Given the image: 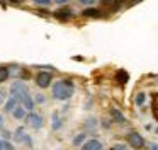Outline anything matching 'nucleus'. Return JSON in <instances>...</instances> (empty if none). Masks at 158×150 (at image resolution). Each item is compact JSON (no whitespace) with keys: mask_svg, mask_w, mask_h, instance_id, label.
Returning a JSON list of instances; mask_svg holds the SVG:
<instances>
[{"mask_svg":"<svg viewBox=\"0 0 158 150\" xmlns=\"http://www.w3.org/2000/svg\"><path fill=\"white\" fill-rule=\"evenodd\" d=\"M109 150H129V147L124 145V143H114Z\"/></svg>","mask_w":158,"mask_h":150,"instance_id":"23","label":"nucleus"},{"mask_svg":"<svg viewBox=\"0 0 158 150\" xmlns=\"http://www.w3.org/2000/svg\"><path fill=\"white\" fill-rule=\"evenodd\" d=\"M82 15L89 17V19H99V17H102V10L95 9V7H87V9L82 10Z\"/></svg>","mask_w":158,"mask_h":150,"instance_id":"10","label":"nucleus"},{"mask_svg":"<svg viewBox=\"0 0 158 150\" xmlns=\"http://www.w3.org/2000/svg\"><path fill=\"white\" fill-rule=\"evenodd\" d=\"M85 142H87V133H85V131H80V133H77V135L73 136L72 145H73V147H82Z\"/></svg>","mask_w":158,"mask_h":150,"instance_id":"14","label":"nucleus"},{"mask_svg":"<svg viewBox=\"0 0 158 150\" xmlns=\"http://www.w3.org/2000/svg\"><path fill=\"white\" fill-rule=\"evenodd\" d=\"M4 121H5V119H4V114L0 113V126H4Z\"/></svg>","mask_w":158,"mask_h":150,"instance_id":"30","label":"nucleus"},{"mask_svg":"<svg viewBox=\"0 0 158 150\" xmlns=\"http://www.w3.org/2000/svg\"><path fill=\"white\" fill-rule=\"evenodd\" d=\"M146 150H158V143H153V142H150L148 143L146 142V147H144Z\"/></svg>","mask_w":158,"mask_h":150,"instance_id":"26","label":"nucleus"},{"mask_svg":"<svg viewBox=\"0 0 158 150\" xmlns=\"http://www.w3.org/2000/svg\"><path fill=\"white\" fill-rule=\"evenodd\" d=\"M116 78H117L119 84H126V82H127V72L126 70H119V72H117V75H116Z\"/></svg>","mask_w":158,"mask_h":150,"instance_id":"19","label":"nucleus"},{"mask_svg":"<svg viewBox=\"0 0 158 150\" xmlns=\"http://www.w3.org/2000/svg\"><path fill=\"white\" fill-rule=\"evenodd\" d=\"M78 3H82V5H85V7H92L94 3L97 2V0H77Z\"/></svg>","mask_w":158,"mask_h":150,"instance_id":"25","label":"nucleus"},{"mask_svg":"<svg viewBox=\"0 0 158 150\" xmlns=\"http://www.w3.org/2000/svg\"><path fill=\"white\" fill-rule=\"evenodd\" d=\"M22 2H24V0H10V3H14V5H21Z\"/></svg>","mask_w":158,"mask_h":150,"instance_id":"29","label":"nucleus"},{"mask_svg":"<svg viewBox=\"0 0 158 150\" xmlns=\"http://www.w3.org/2000/svg\"><path fill=\"white\" fill-rule=\"evenodd\" d=\"M10 114H12V118H14V119H17V121H22V119H26V116H27V111H26V109L22 108L21 104H19L17 108H15L14 111L10 113Z\"/></svg>","mask_w":158,"mask_h":150,"instance_id":"13","label":"nucleus"},{"mask_svg":"<svg viewBox=\"0 0 158 150\" xmlns=\"http://www.w3.org/2000/svg\"><path fill=\"white\" fill-rule=\"evenodd\" d=\"M155 133H156V135H158V126H156V128H155Z\"/></svg>","mask_w":158,"mask_h":150,"instance_id":"31","label":"nucleus"},{"mask_svg":"<svg viewBox=\"0 0 158 150\" xmlns=\"http://www.w3.org/2000/svg\"><path fill=\"white\" fill-rule=\"evenodd\" d=\"M24 143H26V145H27V147H32V138H31V136L27 135V136H26V142H24Z\"/></svg>","mask_w":158,"mask_h":150,"instance_id":"27","label":"nucleus"},{"mask_svg":"<svg viewBox=\"0 0 158 150\" xmlns=\"http://www.w3.org/2000/svg\"><path fill=\"white\" fill-rule=\"evenodd\" d=\"M110 119H112L114 123H117V125H124V123H126V116H124L123 111L117 109V108L110 109Z\"/></svg>","mask_w":158,"mask_h":150,"instance_id":"11","label":"nucleus"},{"mask_svg":"<svg viewBox=\"0 0 158 150\" xmlns=\"http://www.w3.org/2000/svg\"><path fill=\"white\" fill-rule=\"evenodd\" d=\"M51 128H53V131H60L63 128V118L60 114V111H55L51 114Z\"/></svg>","mask_w":158,"mask_h":150,"instance_id":"8","label":"nucleus"},{"mask_svg":"<svg viewBox=\"0 0 158 150\" xmlns=\"http://www.w3.org/2000/svg\"><path fill=\"white\" fill-rule=\"evenodd\" d=\"M5 101H7V90L5 89H0V106L5 104Z\"/></svg>","mask_w":158,"mask_h":150,"instance_id":"24","label":"nucleus"},{"mask_svg":"<svg viewBox=\"0 0 158 150\" xmlns=\"http://www.w3.org/2000/svg\"><path fill=\"white\" fill-rule=\"evenodd\" d=\"M97 126H99V121H97L95 116H87L83 119V131L89 133V131H95Z\"/></svg>","mask_w":158,"mask_h":150,"instance_id":"7","label":"nucleus"},{"mask_svg":"<svg viewBox=\"0 0 158 150\" xmlns=\"http://www.w3.org/2000/svg\"><path fill=\"white\" fill-rule=\"evenodd\" d=\"M146 101H148V94L146 92H138L136 95H134V104L138 106V108H144V104H146Z\"/></svg>","mask_w":158,"mask_h":150,"instance_id":"15","label":"nucleus"},{"mask_svg":"<svg viewBox=\"0 0 158 150\" xmlns=\"http://www.w3.org/2000/svg\"><path fill=\"white\" fill-rule=\"evenodd\" d=\"M26 123H27V126L32 128V130H41L44 119H43V116L39 114V113L32 111V113H27V116H26Z\"/></svg>","mask_w":158,"mask_h":150,"instance_id":"4","label":"nucleus"},{"mask_svg":"<svg viewBox=\"0 0 158 150\" xmlns=\"http://www.w3.org/2000/svg\"><path fill=\"white\" fill-rule=\"evenodd\" d=\"M75 94V84L70 78H58L51 84V95L56 101H70Z\"/></svg>","mask_w":158,"mask_h":150,"instance_id":"2","label":"nucleus"},{"mask_svg":"<svg viewBox=\"0 0 158 150\" xmlns=\"http://www.w3.org/2000/svg\"><path fill=\"white\" fill-rule=\"evenodd\" d=\"M26 136H27V133H26V128L24 126H17L14 131V140L15 143H24L26 142Z\"/></svg>","mask_w":158,"mask_h":150,"instance_id":"12","label":"nucleus"},{"mask_svg":"<svg viewBox=\"0 0 158 150\" xmlns=\"http://www.w3.org/2000/svg\"><path fill=\"white\" fill-rule=\"evenodd\" d=\"M17 106H19V101H17L15 97H12V95H10V97H7V101H5V104H4V111L12 113L15 108H17Z\"/></svg>","mask_w":158,"mask_h":150,"instance_id":"16","label":"nucleus"},{"mask_svg":"<svg viewBox=\"0 0 158 150\" xmlns=\"http://www.w3.org/2000/svg\"><path fill=\"white\" fill-rule=\"evenodd\" d=\"M0 150H14V145H12L9 140L0 138Z\"/></svg>","mask_w":158,"mask_h":150,"instance_id":"20","label":"nucleus"},{"mask_svg":"<svg viewBox=\"0 0 158 150\" xmlns=\"http://www.w3.org/2000/svg\"><path fill=\"white\" fill-rule=\"evenodd\" d=\"M126 140H127V147H131L133 150H143L146 147V140L143 138L139 131L136 130H131L129 133L126 135Z\"/></svg>","mask_w":158,"mask_h":150,"instance_id":"3","label":"nucleus"},{"mask_svg":"<svg viewBox=\"0 0 158 150\" xmlns=\"http://www.w3.org/2000/svg\"><path fill=\"white\" fill-rule=\"evenodd\" d=\"M9 77H10V68L9 67H0V84L5 80H9Z\"/></svg>","mask_w":158,"mask_h":150,"instance_id":"17","label":"nucleus"},{"mask_svg":"<svg viewBox=\"0 0 158 150\" xmlns=\"http://www.w3.org/2000/svg\"><path fill=\"white\" fill-rule=\"evenodd\" d=\"M32 99H34V104H44L46 102L44 94H36V95H32Z\"/></svg>","mask_w":158,"mask_h":150,"instance_id":"21","label":"nucleus"},{"mask_svg":"<svg viewBox=\"0 0 158 150\" xmlns=\"http://www.w3.org/2000/svg\"><path fill=\"white\" fill-rule=\"evenodd\" d=\"M80 150H104V143L99 138H89L80 147Z\"/></svg>","mask_w":158,"mask_h":150,"instance_id":"6","label":"nucleus"},{"mask_svg":"<svg viewBox=\"0 0 158 150\" xmlns=\"http://www.w3.org/2000/svg\"><path fill=\"white\" fill-rule=\"evenodd\" d=\"M151 109H153V116L158 121V94L153 95V102H151Z\"/></svg>","mask_w":158,"mask_h":150,"instance_id":"18","label":"nucleus"},{"mask_svg":"<svg viewBox=\"0 0 158 150\" xmlns=\"http://www.w3.org/2000/svg\"><path fill=\"white\" fill-rule=\"evenodd\" d=\"M55 17L60 20H68L70 17H73V10L70 7H61V9H58L55 12Z\"/></svg>","mask_w":158,"mask_h":150,"instance_id":"9","label":"nucleus"},{"mask_svg":"<svg viewBox=\"0 0 158 150\" xmlns=\"http://www.w3.org/2000/svg\"><path fill=\"white\" fill-rule=\"evenodd\" d=\"M55 3H58V5H66V3L70 2V0H53Z\"/></svg>","mask_w":158,"mask_h":150,"instance_id":"28","label":"nucleus"},{"mask_svg":"<svg viewBox=\"0 0 158 150\" xmlns=\"http://www.w3.org/2000/svg\"><path fill=\"white\" fill-rule=\"evenodd\" d=\"M51 2L53 0H32V3L38 7H48V5H51Z\"/></svg>","mask_w":158,"mask_h":150,"instance_id":"22","label":"nucleus"},{"mask_svg":"<svg viewBox=\"0 0 158 150\" xmlns=\"http://www.w3.org/2000/svg\"><path fill=\"white\" fill-rule=\"evenodd\" d=\"M9 92H10L12 97L17 99L19 104H21L27 113L34 111V106H36L34 99H32L31 92H29V87H27V84H26L24 80H14L12 85H10V89H9Z\"/></svg>","mask_w":158,"mask_h":150,"instance_id":"1","label":"nucleus"},{"mask_svg":"<svg viewBox=\"0 0 158 150\" xmlns=\"http://www.w3.org/2000/svg\"><path fill=\"white\" fill-rule=\"evenodd\" d=\"M34 80L39 89H48L53 84V75H51V72H39Z\"/></svg>","mask_w":158,"mask_h":150,"instance_id":"5","label":"nucleus"}]
</instances>
